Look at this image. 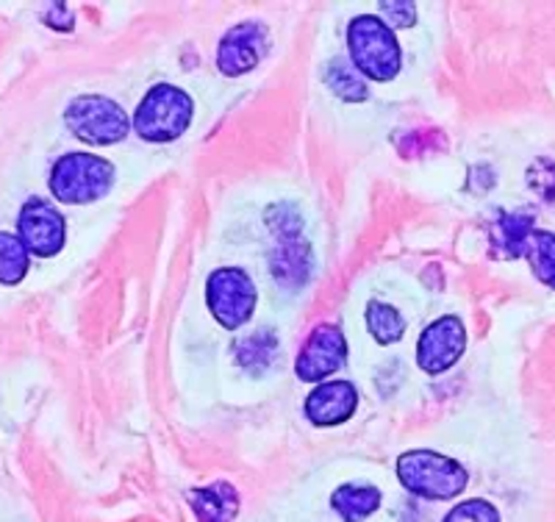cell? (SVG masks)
<instances>
[{"label":"cell","instance_id":"3957f363","mask_svg":"<svg viewBox=\"0 0 555 522\" xmlns=\"http://www.w3.org/2000/svg\"><path fill=\"white\" fill-rule=\"evenodd\" d=\"M195 117V103L181 87L172 84H156L145 92L133 112V131L145 142H176L190 131Z\"/></svg>","mask_w":555,"mask_h":522},{"label":"cell","instance_id":"5bb4252c","mask_svg":"<svg viewBox=\"0 0 555 522\" xmlns=\"http://www.w3.org/2000/svg\"><path fill=\"white\" fill-rule=\"evenodd\" d=\"M186 500L197 522H234L240 514V492L228 481H215L201 489H192Z\"/></svg>","mask_w":555,"mask_h":522},{"label":"cell","instance_id":"8fae6325","mask_svg":"<svg viewBox=\"0 0 555 522\" xmlns=\"http://www.w3.org/2000/svg\"><path fill=\"white\" fill-rule=\"evenodd\" d=\"M17 237L34 256H56L64 247V217L59 215L51 201L31 198L26 206L20 208Z\"/></svg>","mask_w":555,"mask_h":522},{"label":"cell","instance_id":"d4e9b609","mask_svg":"<svg viewBox=\"0 0 555 522\" xmlns=\"http://www.w3.org/2000/svg\"><path fill=\"white\" fill-rule=\"evenodd\" d=\"M42 20L44 26L59 28V31H73V26H76V17H73L67 3H48L42 9Z\"/></svg>","mask_w":555,"mask_h":522},{"label":"cell","instance_id":"cb8c5ba5","mask_svg":"<svg viewBox=\"0 0 555 522\" xmlns=\"http://www.w3.org/2000/svg\"><path fill=\"white\" fill-rule=\"evenodd\" d=\"M380 20L395 31V28H411L416 23V7L411 0H384L378 7Z\"/></svg>","mask_w":555,"mask_h":522},{"label":"cell","instance_id":"52a82bcc","mask_svg":"<svg viewBox=\"0 0 555 522\" xmlns=\"http://www.w3.org/2000/svg\"><path fill=\"white\" fill-rule=\"evenodd\" d=\"M256 287L240 267H220L206 281V303L225 331H240L256 311Z\"/></svg>","mask_w":555,"mask_h":522},{"label":"cell","instance_id":"6da1fadb","mask_svg":"<svg viewBox=\"0 0 555 522\" xmlns=\"http://www.w3.org/2000/svg\"><path fill=\"white\" fill-rule=\"evenodd\" d=\"M275 245L270 253V272L286 290H300L311 276V247L304 240V215L292 203H278L267 208Z\"/></svg>","mask_w":555,"mask_h":522},{"label":"cell","instance_id":"9c48e42d","mask_svg":"<svg viewBox=\"0 0 555 522\" xmlns=\"http://www.w3.org/2000/svg\"><path fill=\"white\" fill-rule=\"evenodd\" d=\"M467 347V331L459 317L448 315L430 322L416 342V365L428 375H442L464 356Z\"/></svg>","mask_w":555,"mask_h":522},{"label":"cell","instance_id":"5b68a950","mask_svg":"<svg viewBox=\"0 0 555 522\" xmlns=\"http://www.w3.org/2000/svg\"><path fill=\"white\" fill-rule=\"evenodd\" d=\"M48 187L59 203H95L114 187V167L92 153H64L53 164Z\"/></svg>","mask_w":555,"mask_h":522},{"label":"cell","instance_id":"e0dca14e","mask_svg":"<svg viewBox=\"0 0 555 522\" xmlns=\"http://www.w3.org/2000/svg\"><path fill=\"white\" fill-rule=\"evenodd\" d=\"M234 353H236V361H240L247 372H256V375H259V372H264L267 367L272 365V359H275V353H278L275 331H272V328H259L256 334L242 336V340H236Z\"/></svg>","mask_w":555,"mask_h":522},{"label":"cell","instance_id":"7402d4cb","mask_svg":"<svg viewBox=\"0 0 555 522\" xmlns=\"http://www.w3.org/2000/svg\"><path fill=\"white\" fill-rule=\"evenodd\" d=\"M442 522H500V511L489 500L473 497V500H464V504L455 506Z\"/></svg>","mask_w":555,"mask_h":522},{"label":"cell","instance_id":"d6986e66","mask_svg":"<svg viewBox=\"0 0 555 522\" xmlns=\"http://www.w3.org/2000/svg\"><path fill=\"white\" fill-rule=\"evenodd\" d=\"M28 265H31V253L23 245V240L9 231H0V283L17 287L26 278Z\"/></svg>","mask_w":555,"mask_h":522},{"label":"cell","instance_id":"44dd1931","mask_svg":"<svg viewBox=\"0 0 555 522\" xmlns=\"http://www.w3.org/2000/svg\"><path fill=\"white\" fill-rule=\"evenodd\" d=\"M398 153L409 158L428 156V153H442L448 151V137L439 128H425V131H403L391 139Z\"/></svg>","mask_w":555,"mask_h":522},{"label":"cell","instance_id":"4fadbf2b","mask_svg":"<svg viewBox=\"0 0 555 522\" xmlns=\"http://www.w3.org/2000/svg\"><path fill=\"white\" fill-rule=\"evenodd\" d=\"M533 228V215L530 212H503L498 220L489 226V242H492V256L514 262V258L525 256L530 233Z\"/></svg>","mask_w":555,"mask_h":522},{"label":"cell","instance_id":"8992f818","mask_svg":"<svg viewBox=\"0 0 555 522\" xmlns=\"http://www.w3.org/2000/svg\"><path fill=\"white\" fill-rule=\"evenodd\" d=\"M64 123L73 131V137H78L87 145H117L131 131V123H128V114L122 112L112 98H103V94H83L69 101V106L64 109Z\"/></svg>","mask_w":555,"mask_h":522},{"label":"cell","instance_id":"30bf717a","mask_svg":"<svg viewBox=\"0 0 555 522\" xmlns=\"http://www.w3.org/2000/svg\"><path fill=\"white\" fill-rule=\"evenodd\" d=\"M347 361V340L345 331L336 326H317L309 334L306 345L300 347L295 361V372L300 381L306 384H317L325 378L334 375L336 370H341V365Z\"/></svg>","mask_w":555,"mask_h":522},{"label":"cell","instance_id":"7a4b0ae2","mask_svg":"<svg viewBox=\"0 0 555 522\" xmlns=\"http://www.w3.org/2000/svg\"><path fill=\"white\" fill-rule=\"evenodd\" d=\"M347 53L361 76L370 81H391L400 73V44L380 17L359 14L347 26Z\"/></svg>","mask_w":555,"mask_h":522},{"label":"cell","instance_id":"ba28073f","mask_svg":"<svg viewBox=\"0 0 555 522\" xmlns=\"http://www.w3.org/2000/svg\"><path fill=\"white\" fill-rule=\"evenodd\" d=\"M267 51H270V31H267V26H261L256 20H247V23L228 28L225 37L220 39L217 69L225 78L247 76L250 69L259 67Z\"/></svg>","mask_w":555,"mask_h":522},{"label":"cell","instance_id":"603a6c76","mask_svg":"<svg viewBox=\"0 0 555 522\" xmlns=\"http://www.w3.org/2000/svg\"><path fill=\"white\" fill-rule=\"evenodd\" d=\"M528 187L537 192L542 201L555 203V162L550 158H537L528 170Z\"/></svg>","mask_w":555,"mask_h":522},{"label":"cell","instance_id":"7c38bea8","mask_svg":"<svg viewBox=\"0 0 555 522\" xmlns=\"http://www.w3.org/2000/svg\"><path fill=\"white\" fill-rule=\"evenodd\" d=\"M356 406H359V392L350 381H325L306 397V417L314 425L331 429L350 420Z\"/></svg>","mask_w":555,"mask_h":522},{"label":"cell","instance_id":"ac0fdd59","mask_svg":"<svg viewBox=\"0 0 555 522\" xmlns=\"http://www.w3.org/2000/svg\"><path fill=\"white\" fill-rule=\"evenodd\" d=\"M366 328H370V334L378 345H395V342L403 340L405 320L395 306L373 301L366 306Z\"/></svg>","mask_w":555,"mask_h":522},{"label":"cell","instance_id":"ffe728a7","mask_svg":"<svg viewBox=\"0 0 555 522\" xmlns=\"http://www.w3.org/2000/svg\"><path fill=\"white\" fill-rule=\"evenodd\" d=\"M525 258H528L530 270L542 283H547L550 290H555V233L553 231H533L525 247Z\"/></svg>","mask_w":555,"mask_h":522},{"label":"cell","instance_id":"2e32d148","mask_svg":"<svg viewBox=\"0 0 555 522\" xmlns=\"http://www.w3.org/2000/svg\"><path fill=\"white\" fill-rule=\"evenodd\" d=\"M322 81L328 84L331 92L345 103H361L370 98V87L350 59H331L322 69Z\"/></svg>","mask_w":555,"mask_h":522},{"label":"cell","instance_id":"9a60e30c","mask_svg":"<svg viewBox=\"0 0 555 522\" xmlns=\"http://www.w3.org/2000/svg\"><path fill=\"white\" fill-rule=\"evenodd\" d=\"M331 506L345 522H364L380 509V489L373 484H345L331 495Z\"/></svg>","mask_w":555,"mask_h":522},{"label":"cell","instance_id":"277c9868","mask_svg":"<svg viewBox=\"0 0 555 522\" xmlns=\"http://www.w3.org/2000/svg\"><path fill=\"white\" fill-rule=\"evenodd\" d=\"M398 479L405 492L425 500H453L467 489L469 472L455 459L434 450H409L398 459Z\"/></svg>","mask_w":555,"mask_h":522}]
</instances>
